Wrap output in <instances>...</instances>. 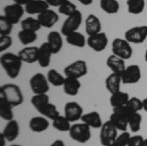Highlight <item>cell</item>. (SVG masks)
Listing matches in <instances>:
<instances>
[{"instance_id": "cell-1", "label": "cell", "mask_w": 147, "mask_h": 146, "mask_svg": "<svg viewBox=\"0 0 147 146\" xmlns=\"http://www.w3.org/2000/svg\"><path fill=\"white\" fill-rule=\"evenodd\" d=\"M0 64H1V67L6 72L7 76L12 79H15L20 75L23 61L21 60V58L19 57L18 54L7 52L1 55V57H0Z\"/></svg>"}, {"instance_id": "cell-2", "label": "cell", "mask_w": 147, "mask_h": 146, "mask_svg": "<svg viewBox=\"0 0 147 146\" xmlns=\"http://www.w3.org/2000/svg\"><path fill=\"white\" fill-rule=\"evenodd\" d=\"M0 97L4 98L13 107L22 105L24 95L20 86L14 83H6L0 87Z\"/></svg>"}, {"instance_id": "cell-3", "label": "cell", "mask_w": 147, "mask_h": 146, "mask_svg": "<svg viewBox=\"0 0 147 146\" xmlns=\"http://www.w3.org/2000/svg\"><path fill=\"white\" fill-rule=\"evenodd\" d=\"M132 113L127 106L113 108V113L111 114L109 121L112 123L118 129L122 131H127L129 128V119Z\"/></svg>"}, {"instance_id": "cell-4", "label": "cell", "mask_w": 147, "mask_h": 146, "mask_svg": "<svg viewBox=\"0 0 147 146\" xmlns=\"http://www.w3.org/2000/svg\"><path fill=\"white\" fill-rule=\"evenodd\" d=\"M69 133H70V136L73 140L79 143H85L88 140H90L91 138L90 126L82 123V122L72 124Z\"/></svg>"}, {"instance_id": "cell-5", "label": "cell", "mask_w": 147, "mask_h": 146, "mask_svg": "<svg viewBox=\"0 0 147 146\" xmlns=\"http://www.w3.org/2000/svg\"><path fill=\"white\" fill-rule=\"evenodd\" d=\"M134 50L130 43L125 38H120L117 37L112 41V54L118 56V57L127 60L131 58Z\"/></svg>"}, {"instance_id": "cell-6", "label": "cell", "mask_w": 147, "mask_h": 146, "mask_svg": "<svg viewBox=\"0 0 147 146\" xmlns=\"http://www.w3.org/2000/svg\"><path fill=\"white\" fill-rule=\"evenodd\" d=\"M118 136V129L110 121L103 123L100 129V143L103 146H113Z\"/></svg>"}, {"instance_id": "cell-7", "label": "cell", "mask_w": 147, "mask_h": 146, "mask_svg": "<svg viewBox=\"0 0 147 146\" xmlns=\"http://www.w3.org/2000/svg\"><path fill=\"white\" fill-rule=\"evenodd\" d=\"M82 22V14L80 11L77 10L73 15L67 17L65 21H64L62 27H61V34L65 36H67L72 32H78L79 28L80 27Z\"/></svg>"}, {"instance_id": "cell-8", "label": "cell", "mask_w": 147, "mask_h": 146, "mask_svg": "<svg viewBox=\"0 0 147 146\" xmlns=\"http://www.w3.org/2000/svg\"><path fill=\"white\" fill-rule=\"evenodd\" d=\"M88 72L87 69V64L84 60H76L73 63L69 64L67 67L64 69V74L65 77H74V79H80V77H84Z\"/></svg>"}, {"instance_id": "cell-9", "label": "cell", "mask_w": 147, "mask_h": 146, "mask_svg": "<svg viewBox=\"0 0 147 146\" xmlns=\"http://www.w3.org/2000/svg\"><path fill=\"white\" fill-rule=\"evenodd\" d=\"M49 81L41 73H36L30 79V87L34 94H43L49 91Z\"/></svg>"}, {"instance_id": "cell-10", "label": "cell", "mask_w": 147, "mask_h": 146, "mask_svg": "<svg viewBox=\"0 0 147 146\" xmlns=\"http://www.w3.org/2000/svg\"><path fill=\"white\" fill-rule=\"evenodd\" d=\"M125 38L129 43L140 44L144 42L147 38L146 26H138V27L130 28L125 32Z\"/></svg>"}, {"instance_id": "cell-11", "label": "cell", "mask_w": 147, "mask_h": 146, "mask_svg": "<svg viewBox=\"0 0 147 146\" xmlns=\"http://www.w3.org/2000/svg\"><path fill=\"white\" fill-rule=\"evenodd\" d=\"M4 11V16L8 19L13 25L20 23L21 19L24 16L25 13V7L23 5L17 3H13V4H9L6 5L3 9Z\"/></svg>"}, {"instance_id": "cell-12", "label": "cell", "mask_w": 147, "mask_h": 146, "mask_svg": "<svg viewBox=\"0 0 147 146\" xmlns=\"http://www.w3.org/2000/svg\"><path fill=\"white\" fill-rule=\"evenodd\" d=\"M64 116H65L71 123L82 120L84 116V109L78 102L70 101L66 103L64 107Z\"/></svg>"}, {"instance_id": "cell-13", "label": "cell", "mask_w": 147, "mask_h": 146, "mask_svg": "<svg viewBox=\"0 0 147 146\" xmlns=\"http://www.w3.org/2000/svg\"><path fill=\"white\" fill-rule=\"evenodd\" d=\"M122 82L124 84L137 83L141 79V70L138 65H129L125 68L122 76Z\"/></svg>"}, {"instance_id": "cell-14", "label": "cell", "mask_w": 147, "mask_h": 146, "mask_svg": "<svg viewBox=\"0 0 147 146\" xmlns=\"http://www.w3.org/2000/svg\"><path fill=\"white\" fill-rule=\"evenodd\" d=\"M87 45L96 52H102L108 45V37L105 32L89 35L87 37Z\"/></svg>"}, {"instance_id": "cell-15", "label": "cell", "mask_w": 147, "mask_h": 146, "mask_svg": "<svg viewBox=\"0 0 147 146\" xmlns=\"http://www.w3.org/2000/svg\"><path fill=\"white\" fill-rule=\"evenodd\" d=\"M37 20L39 21L41 27L50 29L59 21V15L55 11L51 10V9H47L46 11L37 15Z\"/></svg>"}, {"instance_id": "cell-16", "label": "cell", "mask_w": 147, "mask_h": 146, "mask_svg": "<svg viewBox=\"0 0 147 146\" xmlns=\"http://www.w3.org/2000/svg\"><path fill=\"white\" fill-rule=\"evenodd\" d=\"M18 55L23 61V63L34 64L38 61V47L26 46L25 48L19 51Z\"/></svg>"}, {"instance_id": "cell-17", "label": "cell", "mask_w": 147, "mask_h": 146, "mask_svg": "<svg viewBox=\"0 0 147 146\" xmlns=\"http://www.w3.org/2000/svg\"><path fill=\"white\" fill-rule=\"evenodd\" d=\"M1 133L4 135V137L6 138L7 141L13 142L14 140L17 139V137L20 135V126H19V123L16 120L8 121V123L4 126Z\"/></svg>"}, {"instance_id": "cell-18", "label": "cell", "mask_w": 147, "mask_h": 146, "mask_svg": "<svg viewBox=\"0 0 147 146\" xmlns=\"http://www.w3.org/2000/svg\"><path fill=\"white\" fill-rule=\"evenodd\" d=\"M125 61V60H124V59L118 57V56L114 55V54H111L106 60V66L112 71V73L122 76L125 68H127Z\"/></svg>"}, {"instance_id": "cell-19", "label": "cell", "mask_w": 147, "mask_h": 146, "mask_svg": "<svg viewBox=\"0 0 147 146\" xmlns=\"http://www.w3.org/2000/svg\"><path fill=\"white\" fill-rule=\"evenodd\" d=\"M102 24L99 20V18L94 14H90L85 19V32L86 34L93 35L101 32Z\"/></svg>"}, {"instance_id": "cell-20", "label": "cell", "mask_w": 147, "mask_h": 146, "mask_svg": "<svg viewBox=\"0 0 147 146\" xmlns=\"http://www.w3.org/2000/svg\"><path fill=\"white\" fill-rule=\"evenodd\" d=\"M53 55L49 44L46 42L38 47V61L37 63L41 68H47L51 63V56Z\"/></svg>"}, {"instance_id": "cell-21", "label": "cell", "mask_w": 147, "mask_h": 146, "mask_svg": "<svg viewBox=\"0 0 147 146\" xmlns=\"http://www.w3.org/2000/svg\"><path fill=\"white\" fill-rule=\"evenodd\" d=\"M49 7L45 0H30L25 6V10L30 15H39L49 9Z\"/></svg>"}, {"instance_id": "cell-22", "label": "cell", "mask_w": 147, "mask_h": 146, "mask_svg": "<svg viewBox=\"0 0 147 146\" xmlns=\"http://www.w3.org/2000/svg\"><path fill=\"white\" fill-rule=\"evenodd\" d=\"M49 126H50V124H49L48 119L43 116H36L32 118L30 120V123H28L30 131L36 133L45 131L49 128Z\"/></svg>"}, {"instance_id": "cell-23", "label": "cell", "mask_w": 147, "mask_h": 146, "mask_svg": "<svg viewBox=\"0 0 147 146\" xmlns=\"http://www.w3.org/2000/svg\"><path fill=\"white\" fill-rule=\"evenodd\" d=\"M47 43H48L49 46H50L53 55L58 54L63 47L62 34L56 32V30L50 32L48 34V35H47Z\"/></svg>"}, {"instance_id": "cell-24", "label": "cell", "mask_w": 147, "mask_h": 146, "mask_svg": "<svg viewBox=\"0 0 147 146\" xmlns=\"http://www.w3.org/2000/svg\"><path fill=\"white\" fill-rule=\"evenodd\" d=\"M80 121L82 123L86 124L87 126H89L92 129H101L102 124H103L100 114L96 111H92L86 113V114H84Z\"/></svg>"}, {"instance_id": "cell-25", "label": "cell", "mask_w": 147, "mask_h": 146, "mask_svg": "<svg viewBox=\"0 0 147 146\" xmlns=\"http://www.w3.org/2000/svg\"><path fill=\"white\" fill-rule=\"evenodd\" d=\"M123 82H122V77H121V75L115 74V73H112L111 75H109L105 79L106 89L111 94L117 92V91H120L121 84Z\"/></svg>"}, {"instance_id": "cell-26", "label": "cell", "mask_w": 147, "mask_h": 146, "mask_svg": "<svg viewBox=\"0 0 147 146\" xmlns=\"http://www.w3.org/2000/svg\"><path fill=\"white\" fill-rule=\"evenodd\" d=\"M80 87H82V83H80V81L78 79L66 77L65 82H64V85H63V89H64V92L67 94V95L76 96L79 93Z\"/></svg>"}, {"instance_id": "cell-27", "label": "cell", "mask_w": 147, "mask_h": 146, "mask_svg": "<svg viewBox=\"0 0 147 146\" xmlns=\"http://www.w3.org/2000/svg\"><path fill=\"white\" fill-rule=\"evenodd\" d=\"M129 99L130 98L129 93L120 90L111 94V97L109 101H110V105L112 106V108H118L123 107V106H127Z\"/></svg>"}, {"instance_id": "cell-28", "label": "cell", "mask_w": 147, "mask_h": 146, "mask_svg": "<svg viewBox=\"0 0 147 146\" xmlns=\"http://www.w3.org/2000/svg\"><path fill=\"white\" fill-rule=\"evenodd\" d=\"M66 40L70 45L78 47V48H84L87 44V39L82 34L79 32H72L66 36Z\"/></svg>"}, {"instance_id": "cell-29", "label": "cell", "mask_w": 147, "mask_h": 146, "mask_svg": "<svg viewBox=\"0 0 147 146\" xmlns=\"http://www.w3.org/2000/svg\"><path fill=\"white\" fill-rule=\"evenodd\" d=\"M37 112L41 116L45 117L48 120H51V121H53V120H55L56 118L60 116V113L57 110V107L50 102L47 103L46 105H44L43 107H41L40 109L37 110Z\"/></svg>"}, {"instance_id": "cell-30", "label": "cell", "mask_w": 147, "mask_h": 146, "mask_svg": "<svg viewBox=\"0 0 147 146\" xmlns=\"http://www.w3.org/2000/svg\"><path fill=\"white\" fill-rule=\"evenodd\" d=\"M47 79H48L49 83L51 85L55 86V87H59V86H63L64 82H65L66 77L62 76L60 73L55 69H51L47 72Z\"/></svg>"}, {"instance_id": "cell-31", "label": "cell", "mask_w": 147, "mask_h": 146, "mask_svg": "<svg viewBox=\"0 0 147 146\" xmlns=\"http://www.w3.org/2000/svg\"><path fill=\"white\" fill-rule=\"evenodd\" d=\"M0 117H1L2 120H5V121L14 120L13 106L9 104L2 97H0Z\"/></svg>"}, {"instance_id": "cell-32", "label": "cell", "mask_w": 147, "mask_h": 146, "mask_svg": "<svg viewBox=\"0 0 147 146\" xmlns=\"http://www.w3.org/2000/svg\"><path fill=\"white\" fill-rule=\"evenodd\" d=\"M18 38L21 43L25 46H28L37 39V34L35 32L27 30H21L18 32Z\"/></svg>"}, {"instance_id": "cell-33", "label": "cell", "mask_w": 147, "mask_h": 146, "mask_svg": "<svg viewBox=\"0 0 147 146\" xmlns=\"http://www.w3.org/2000/svg\"><path fill=\"white\" fill-rule=\"evenodd\" d=\"M100 8L106 14L113 15L120 10V3L117 0H100Z\"/></svg>"}, {"instance_id": "cell-34", "label": "cell", "mask_w": 147, "mask_h": 146, "mask_svg": "<svg viewBox=\"0 0 147 146\" xmlns=\"http://www.w3.org/2000/svg\"><path fill=\"white\" fill-rule=\"evenodd\" d=\"M127 12L131 15H139L145 9L144 0H127Z\"/></svg>"}, {"instance_id": "cell-35", "label": "cell", "mask_w": 147, "mask_h": 146, "mask_svg": "<svg viewBox=\"0 0 147 146\" xmlns=\"http://www.w3.org/2000/svg\"><path fill=\"white\" fill-rule=\"evenodd\" d=\"M52 126L56 131L65 133V131H70L72 124H71V122L65 116H61L60 115L58 118H56L55 120L52 121Z\"/></svg>"}, {"instance_id": "cell-36", "label": "cell", "mask_w": 147, "mask_h": 146, "mask_svg": "<svg viewBox=\"0 0 147 146\" xmlns=\"http://www.w3.org/2000/svg\"><path fill=\"white\" fill-rule=\"evenodd\" d=\"M21 27H22V30H32V32H35L42 28L37 18L35 19L34 17H28L21 21Z\"/></svg>"}, {"instance_id": "cell-37", "label": "cell", "mask_w": 147, "mask_h": 146, "mask_svg": "<svg viewBox=\"0 0 147 146\" xmlns=\"http://www.w3.org/2000/svg\"><path fill=\"white\" fill-rule=\"evenodd\" d=\"M142 116L138 112L132 113L129 119V126L131 133H137L141 128Z\"/></svg>"}, {"instance_id": "cell-38", "label": "cell", "mask_w": 147, "mask_h": 146, "mask_svg": "<svg viewBox=\"0 0 147 146\" xmlns=\"http://www.w3.org/2000/svg\"><path fill=\"white\" fill-rule=\"evenodd\" d=\"M49 96L47 93L43 94H34V96L30 99V103L34 106L36 110L40 109L41 107H43L44 105H46L47 103H49Z\"/></svg>"}, {"instance_id": "cell-39", "label": "cell", "mask_w": 147, "mask_h": 146, "mask_svg": "<svg viewBox=\"0 0 147 146\" xmlns=\"http://www.w3.org/2000/svg\"><path fill=\"white\" fill-rule=\"evenodd\" d=\"M77 6H76L75 3H73L72 1H70V0H67L66 2H64V3L61 5L60 7L58 8V11L60 14H62V15H65L69 17V16L73 15L74 13H75L76 11H77Z\"/></svg>"}, {"instance_id": "cell-40", "label": "cell", "mask_w": 147, "mask_h": 146, "mask_svg": "<svg viewBox=\"0 0 147 146\" xmlns=\"http://www.w3.org/2000/svg\"><path fill=\"white\" fill-rule=\"evenodd\" d=\"M13 24L5 16H0V35H10L13 30Z\"/></svg>"}, {"instance_id": "cell-41", "label": "cell", "mask_w": 147, "mask_h": 146, "mask_svg": "<svg viewBox=\"0 0 147 146\" xmlns=\"http://www.w3.org/2000/svg\"><path fill=\"white\" fill-rule=\"evenodd\" d=\"M127 107L131 112H139L143 110V102L137 97H130L129 103L127 104Z\"/></svg>"}, {"instance_id": "cell-42", "label": "cell", "mask_w": 147, "mask_h": 146, "mask_svg": "<svg viewBox=\"0 0 147 146\" xmlns=\"http://www.w3.org/2000/svg\"><path fill=\"white\" fill-rule=\"evenodd\" d=\"M130 136L131 135H129V131H123L121 135L117 136L113 146H127Z\"/></svg>"}, {"instance_id": "cell-43", "label": "cell", "mask_w": 147, "mask_h": 146, "mask_svg": "<svg viewBox=\"0 0 147 146\" xmlns=\"http://www.w3.org/2000/svg\"><path fill=\"white\" fill-rule=\"evenodd\" d=\"M13 44V38L11 37V35H0V51L7 50L12 46Z\"/></svg>"}, {"instance_id": "cell-44", "label": "cell", "mask_w": 147, "mask_h": 146, "mask_svg": "<svg viewBox=\"0 0 147 146\" xmlns=\"http://www.w3.org/2000/svg\"><path fill=\"white\" fill-rule=\"evenodd\" d=\"M144 138L142 135H131L129 138L127 146H142Z\"/></svg>"}, {"instance_id": "cell-45", "label": "cell", "mask_w": 147, "mask_h": 146, "mask_svg": "<svg viewBox=\"0 0 147 146\" xmlns=\"http://www.w3.org/2000/svg\"><path fill=\"white\" fill-rule=\"evenodd\" d=\"M45 1L48 3L49 6H52V7H60L64 2H66L67 0H45Z\"/></svg>"}, {"instance_id": "cell-46", "label": "cell", "mask_w": 147, "mask_h": 146, "mask_svg": "<svg viewBox=\"0 0 147 146\" xmlns=\"http://www.w3.org/2000/svg\"><path fill=\"white\" fill-rule=\"evenodd\" d=\"M49 146H66V145H65V142H64L62 139H56Z\"/></svg>"}, {"instance_id": "cell-47", "label": "cell", "mask_w": 147, "mask_h": 146, "mask_svg": "<svg viewBox=\"0 0 147 146\" xmlns=\"http://www.w3.org/2000/svg\"><path fill=\"white\" fill-rule=\"evenodd\" d=\"M77 1H79L80 4H82V5H84V6H88V5H91L93 0H77Z\"/></svg>"}, {"instance_id": "cell-48", "label": "cell", "mask_w": 147, "mask_h": 146, "mask_svg": "<svg viewBox=\"0 0 147 146\" xmlns=\"http://www.w3.org/2000/svg\"><path fill=\"white\" fill-rule=\"evenodd\" d=\"M14 3H17V4H20V5H23V6H26L30 0H13Z\"/></svg>"}, {"instance_id": "cell-49", "label": "cell", "mask_w": 147, "mask_h": 146, "mask_svg": "<svg viewBox=\"0 0 147 146\" xmlns=\"http://www.w3.org/2000/svg\"><path fill=\"white\" fill-rule=\"evenodd\" d=\"M6 138L4 137V135L2 133H0V146H5V142H6Z\"/></svg>"}, {"instance_id": "cell-50", "label": "cell", "mask_w": 147, "mask_h": 146, "mask_svg": "<svg viewBox=\"0 0 147 146\" xmlns=\"http://www.w3.org/2000/svg\"><path fill=\"white\" fill-rule=\"evenodd\" d=\"M142 102H143V110L145 112H147V97L145 98V99L142 100Z\"/></svg>"}, {"instance_id": "cell-51", "label": "cell", "mask_w": 147, "mask_h": 146, "mask_svg": "<svg viewBox=\"0 0 147 146\" xmlns=\"http://www.w3.org/2000/svg\"><path fill=\"white\" fill-rule=\"evenodd\" d=\"M142 146H147V138H145L143 141V144H142Z\"/></svg>"}, {"instance_id": "cell-52", "label": "cell", "mask_w": 147, "mask_h": 146, "mask_svg": "<svg viewBox=\"0 0 147 146\" xmlns=\"http://www.w3.org/2000/svg\"><path fill=\"white\" fill-rule=\"evenodd\" d=\"M144 59H145V62L147 63V49L145 51V54H144Z\"/></svg>"}, {"instance_id": "cell-53", "label": "cell", "mask_w": 147, "mask_h": 146, "mask_svg": "<svg viewBox=\"0 0 147 146\" xmlns=\"http://www.w3.org/2000/svg\"><path fill=\"white\" fill-rule=\"evenodd\" d=\"M9 146H22V145H20V144H11V145H9Z\"/></svg>"}, {"instance_id": "cell-54", "label": "cell", "mask_w": 147, "mask_h": 146, "mask_svg": "<svg viewBox=\"0 0 147 146\" xmlns=\"http://www.w3.org/2000/svg\"><path fill=\"white\" fill-rule=\"evenodd\" d=\"M146 29H147V26H146Z\"/></svg>"}]
</instances>
